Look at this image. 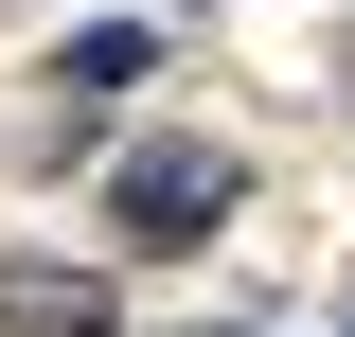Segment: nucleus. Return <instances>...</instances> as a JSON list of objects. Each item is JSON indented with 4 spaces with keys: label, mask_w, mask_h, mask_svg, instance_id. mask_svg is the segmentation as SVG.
<instances>
[{
    "label": "nucleus",
    "mask_w": 355,
    "mask_h": 337,
    "mask_svg": "<svg viewBox=\"0 0 355 337\" xmlns=\"http://www.w3.org/2000/svg\"><path fill=\"white\" fill-rule=\"evenodd\" d=\"M0 337H107V266H0Z\"/></svg>",
    "instance_id": "2"
},
{
    "label": "nucleus",
    "mask_w": 355,
    "mask_h": 337,
    "mask_svg": "<svg viewBox=\"0 0 355 337\" xmlns=\"http://www.w3.org/2000/svg\"><path fill=\"white\" fill-rule=\"evenodd\" d=\"M231 196H249V178H231V142H196V125H160V142H125V160H107V213H125V249H196Z\"/></svg>",
    "instance_id": "1"
},
{
    "label": "nucleus",
    "mask_w": 355,
    "mask_h": 337,
    "mask_svg": "<svg viewBox=\"0 0 355 337\" xmlns=\"http://www.w3.org/2000/svg\"><path fill=\"white\" fill-rule=\"evenodd\" d=\"M53 71H71V107H125V89L160 71V36H142V18H107V36H71Z\"/></svg>",
    "instance_id": "3"
}]
</instances>
